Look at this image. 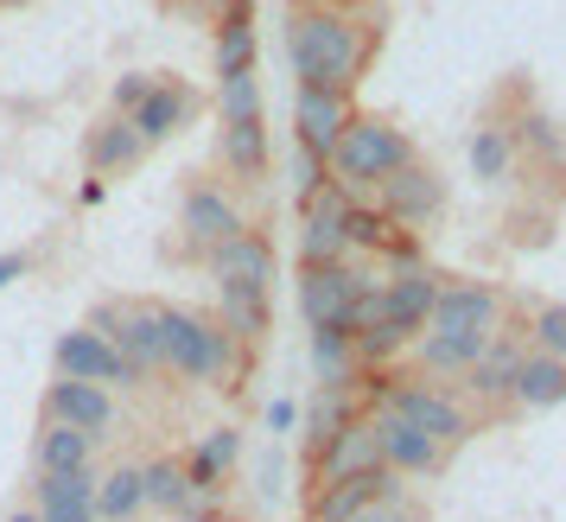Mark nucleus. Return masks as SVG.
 I'll list each match as a JSON object with an SVG mask.
<instances>
[{"label":"nucleus","instance_id":"obj_1","mask_svg":"<svg viewBox=\"0 0 566 522\" xmlns=\"http://www.w3.org/2000/svg\"><path fill=\"white\" fill-rule=\"evenodd\" d=\"M382 27H369L363 13H325V7H293L286 13V64L300 90H332L350 96L376 58Z\"/></svg>","mask_w":566,"mask_h":522},{"label":"nucleus","instance_id":"obj_2","mask_svg":"<svg viewBox=\"0 0 566 522\" xmlns=\"http://www.w3.org/2000/svg\"><path fill=\"white\" fill-rule=\"evenodd\" d=\"M159 332H166V369L185 376V383L235 389V376L249 369V351H242L217 319L191 313V306H166V300H159Z\"/></svg>","mask_w":566,"mask_h":522},{"label":"nucleus","instance_id":"obj_3","mask_svg":"<svg viewBox=\"0 0 566 522\" xmlns=\"http://www.w3.org/2000/svg\"><path fill=\"white\" fill-rule=\"evenodd\" d=\"M413 140L408 128H395V122H382V115H350V128H344V140L332 147V159H325V173H332V185L344 191V198H376V185L395 179L401 166H413Z\"/></svg>","mask_w":566,"mask_h":522},{"label":"nucleus","instance_id":"obj_4","mask_svg":"<svg viewBox=\"0 0 566 522\" xmlns=\"http://www.w3.org/2000/svg\"><path fill=\"white\" fill-rule=\"evenodd\" d=\"M382 288L376 261H332V268H300V319L306 332H350L357 293Z\"/></svg>","mask_w":566,"mask_h":522},{"label":"nucleus","instance_id":"obj_5","mask_svg":"<svg viewBox=\"0 0 566 522\" xmlns=\"http://www.w3.org/2000/svg\"><path fill=\"white\" fill-rule=\"evenodd\" d=\"M510 319V300L503 288L490 281H439V300H433V319L420 338H471V344H490Z\"/></svg>","mask_w":566,"mask_h":522},{"label":"nucleus","instance_id":"obj_6","mask_svg":"<svg viewBox=\"0 0 566 522\" xmlns=\"http://www.w3.org/2000/svg\"><path fill=\"white\" fill-rule=\"evenodd\" d=\"M52 369L64 376V383H96V389H147V376L140 369L122 364V351L108 338H96V332H64V338L52 344Z\"/></svg>","mask_w":566,"mask_h":522},{"label":"nucleus","instance_id":"obj_7","mask_svg":"<svg viewBox=\"0 0 566 522\" xmlns=\"http://www.w3.org/2000/svg\"><path fill=\"white\" fill-rule=\"evenodd\" d=\"M249 230V217L235 210V198L223 191V185H185L179 198V236L191 255H210V249H223V242H235V236Z\"/></svg>","mask_w":566,"mask_h":522},{"label":"nucleus","instance_id":"obj_8","mask_svg":"<svg viewBox=\"0 0 566 522\" xmlns=\"http://www.w3.org/2000/svg\"><path fill=\"white\" fill-rule=\"evenodd\" d=\"M376 210H382L395 230H427V223H439V210H446V179H439L427 159H413V166H401L395 179L376 185Z\"/></svg>","mask_w":566,"mask_h":522},{"label":"nucleus","instance_id":"obj_9","mask_svg":"<svg viewBox=\"0 0 566 522\" xmlns=\"http://www.w3.org/2000/svg\"><path fill=\"white\" fill-rule=\"evenodd\" d=\"M528 357V338L522 332H496V344H490L478 364L459 376V395H464V408L471 415H496V408H510V389H515V364Z\"/></svg>","mask_w":566,"mask_h":522},{"label":"nucleus","instance_id":"obj_10","mask_svg":"<svg viewBox=\"0 0 566 522\" xmlns=\"http://www.w3.org/2000/svg\"><path fill=\"white\" fill-rule=\"evenodd\" d=\"M39 420L45 427H77V434H90V440L103 446L108 434H115V389H96V383H45V395H39Z\"/></svg>","mask_w":566,"mask_h":522},{"label":"nucleus","instance_id":"obj_11","mask_svg":"<svg viewBox=\"0 0 566 522\" xmlns=\"http://www.w3.org/2000/svg\"><path fill=\"white\" fill-rule=\"evenodd\" d=\"M210 268V281L217 288H230V293H274V242L261 230H242L235 242H223V249H210L205 255Z\"/></svg>","mask_w":566,"mask_h":522},{"label":"nucleus","instance_id":"obj_12","mask_svg":"<svg viewBox=\"0 0 566 522\" xmlns=\"http://www.w3.org/2000/svg\"><path fill=\"white\" fill-rule=\"evenodd\" d=\"M433 300H439V274L427 261H413V268H382V325L420 338L427 319H433Z\"/></svg>","mask_w":566,"mask_h":522},{"label":"nucleus","instance_id":"obj_13","mask_svg":"<svg viewBox=\"0 0 566 522\" xmlns=\"http://www.w3.org/2000/svg\"><path fill=\"white\" fill-rule=\"evenodd\" d=\"M344 210L350 198L325 185L312 205H300V268H332V261H350V242H344Z\"/></svg>","mask_w":566,"mask_h":522},{"label":"nucleus","instance_id":"obj_14","mask_svg":"<svg viewBox=\"0 0 566 522\" xmlns=\"http://www.w3.org/2000/svg\"><path fill=\"white\" fill-rule=\"evenodd\" d=\"M198 122V90L179 77H159L147 96H140V108L128 115V128L140 134V147H159V140H172V134H185Z\"/></svg>","mask_w":566,"mask_h":522},{"label":"nucleus","instance_id":"obj_15","mask_svg":"<svg viewBox=\"0 0 566 522\" xmlns=\"http://www.w3.org/2000/svg\"><path fill=\"white\" fill-rule=\"evenodd\" d=\"M369 471H382V446H376V420L357 415L318 459H312V491H318V484H350V478H369Z\"/></svg>","mask_w":566,"mask_h":522},{"label":"nucleus","instance_id":"obj_16","mask_svg":"<svg viewBox=\"0 0 566 522\" xmlns=\"http://www.w3.org/2000/svg\"><path fill=\"white\" fill-rule=\"evenodd\" d=\"M350 96H332V90H293V147L332 159V147L350 128Z\"/></svg>","mask_w":566,"mask_h":522},{"label":"nucleus","instance_id":"obj_17","mask_svg":"<svg viewBox=\"0 0 566 522\" xmlns=\"http://www.w3.org/2000/svg\"><path fill=\"white\" fill-rule=\"evenodd\" d=\"M369 420H376V446H382V471H395V478H433V471H446V446L427 440V434H413L408 420L382 415V408H369Z\"/></svg>","mask_w":566,"mask_h":522},{"label":"nucleus","instance_id":"obj_18","mask_svg":"<svg viewBox=\"0 0 566 522\" xmlns=\"http://www.w3.org/2000/svg\"><path fill=\"white\" fill-rule=\"evenodd\" d=\"M147 159L140 147V134L128 128V115H96L90 128H83V166H90V179H115V173H134Z\"/></svg>","mask_w":566,"mask_h":522},{"label":"nucleus","instance_id":"obj_19","mask_svg":"<svg viewBox=\"0 0 566 522\" xmlns=\"http://www.w3.org/2000/svg\"><path fill=\"white\" fill-rule=\"evenodd\" d=\"M376 497H408V478L395 471H369V478H350V484H318L306 503L312 522H357Z\"/></svg>","mask_w":566,"mask_h":522},{"label":"nucleus","instance_id":"obj_20","mask_svg":"<svg viewBox=\"0 0 566 522\" xmlns=\"http://www.w3.org/2000/svg\"><path fill=\"white\" fill-rule=\"evenodd\" d=\"M115 351H122V364L140 369L147 383H154V369H166V332H159V300H128L122 306V325H115Z\"/></svg>","mask_w":566,"mask_h":522},{"label":"nucleus","instance_id":"obj_21","mask_svg":"<svg viewBox=\"0 0 566 522\" xmlns=\"http://www.w3.org/2000/svg\"><path fill=\"white\" fill-rule=\"evenodd\" d=\"M32 516L39 522H96V471H71V478H45L39 471Z\"/></svg>","mask_w":566,"mask_h":522},{"label":"nucleus","instance_id":"obj_22","mask_svg":"<svg viewBox=\"0 0 566 522\" xmlns=\"http://www.w3.org/2000/svg\"><path fill=\"white\" fill-rule=\"evenodd\" d=\"M510 401H515V408H528V415L560 408V401H566V364H560V357H541V351H528V357L515 364Z\"/></svg>","mask_w":566,"mask_h":522},{"label":"nucleus","instance_id":"obj_23","mask_svg":"<svg viewBox=\"0 0 566 522\" xmlns=\"http://www.w3.org/2000/svg\"><path fill=\"white\" fill-rule=\"evenodd\" d=\"M510 140H515V159H528V166H547V173H566V134L554 115H541V108H522L510 122Z\"/></svg>","mask_w":566,"mask_h":522},{"label":"nucleus","instance_id":"obj_24","mask_svg":"<svg viewBox=\"0 0 566 522\" xmlns=\"http://www.w3.org/2000/svg\"><path fill=\"white\" fill-rule=\"evenodd\" d=\"M32 459L45 478H71V471H96V440L77 434V427H39L32 440Z\"/></svg>","mask_w":566,"mask_h":522},{"label":"nucleus","instance_id":"obj_25","mask_svg":"<svg viewBox=\"0 0 566 522\" xmlns=\"http://www.w3.org/2000/svg\"><path fill=\"white\" fill-rule=\"evenodd\" d=\"M306 364L318 376V389H357V344L350 332H306Z\"/></svg>","mask_w":566,"mask_h":522},{"label":"nucleus","instance_id":"obj_26","mask_svg":"<svg viewBox=\"0 0 566 522\" xmlns=\"http://www.w3.org/2000/svg\"><path fill=\"white\" fill-rule=\"evenodd\" d=\"M363 415V401H357V389H318L306 401V459H318L325 446L350 427V420Z\"/></svg>","mask_w":566,"mask_h":522},{"label":"nucleus","instance_id":"obj_27","mask_svg":"<svg viewBox=\"0 0 566 522\" xmlns=\"http://www.w3.org/2000/svg\"><path fill=\"white\" fill-rule=\"evenodd\" d=\"M217 325L230 332L242 351H255L268 332H274V313H268V293H230V288H217Z\"/></svg>","mask_w":566,"mask_h":522},{"label":"nucleus","instance_id":"obj_28","mask_svg":"<svg viewBox=\"0 0 566 522\" xmlns=\"http://www.w3.org/2000/svg\"><path fill=\"white\" fill-rule=\"evenodd\" d=\"M255 52H261L255 7L223 13V20H217V83H223V77H249V71H255Z\"/></svg>","mask_w":566,"mask_h":522},{"label":"nucleus","instance_id":"obj_29","mask_svg":"<svg viewBox=\"0 0 566 522\" xmlns=\"http://www.w3.org/2000/svg\"><path fill=\"white\" fill-rule=\"evenodd\" d=\"M235 459H242V434H235V427H210L205 440L185 452V478H191V484H210V491H223V478L235 471Z\"/></svg>","mask_w":566,"mask_h":522},{"label":"nucleus","instance_id":"obj_30","mask_svg":"<svg viewBox=\"0 0 566 522\" xmlns=\"http://www.w3.org/2000/svg\"><path fill=\"white\" fill-rule=\"evenodd\" d=\"M464 159H471V173H478L484 185H503L515 173L510 128H503V122H478V128H471V147H464Z\"/></svg>","mask_w":566,"mask_h":522},{"label":"nucleus","instance_id":"obj_31","mask_svg":"<svg viewBox=\"0 0 566 522\" xmlns=\"http://www.w3.org/2000/svg\"><path fill=\"white\" fill-rule=\"evenodd\" d=\"M140 510V466H108L96 478V522H134Z\"/></svg>","mask_w":566,"mask_h":522},{"label":"nucleus","instance_id":"obj_32","mask_svg":"<svg viewBox=\"0 0 566 522\" xmlns=\"http://www.w3.org/2000/svg\"><path fill=\"white\" fill-rule=\"evenodd\" d=\"M185 459H172V452H159V459H147L140 466V503L154 510V516H172L179 510V497H185Z\"/></svg>","mask_w":566,"mask_h":522},{"label":"nucleus","instance_id":"obj_33","mask_svg":"<svg viewBox=\"0 0 566 522\" xmlns=\"http://www.w3.org/2000/svg\"><path fill=\"white\" fill-rule=\"evenodd\" d=\"M223 166H230L235 179H261V173H268V128H261V122L223 128Z\"/></svg>","mask_w":566,"mask_h":522},{"label":"nucleus","instance_id":"obj_34","mask_svg":"<svg viewBox=\"0 0 566 522\" xmlns=\"http://www.w3.org/2000/svg\"><path fill=\"white\" fill-rule=\"evenodd\" d=\"M217 115H223V128H235V122H261V77L249 71V77H223L217 83Z\"/></svg>","mask_w":566,"mask_h":522},{"label":"nucleus","instance_id":"obj_35","mask_svg":"<svg viewBox=\"0 0 566 522\" xmlns=\"http://www.w3.org/2000/svg\"><path fill=\"white\" fill-rule=\"evenodd\" d=\"M528 351L560 357V364H566V300H547V306L528 313Z\"/></svg>","mask_w":566,"mask_h":522},{"label":"nucleus","instance_id":"obj_36","mask_svg":"<svg viewBox=\"0 0 566 522\" xmlns=\"http://www.w3.org/2000/svg\"><path fill=\"white\" fill-rule=\"evenodd\" d=\"M172 522H223V491H210V484H185Z\"/></svg>","mask_w":566,"mask_h":522},{"label":"nucleus","instance_id":"obj_37","mask_svg":"<svg viewBox=\"0 0 566 522\" xmlns=\"http://www.w3.org/2000/svg\"><path fill=\"white\" fill-rule=\"evenodd\" d=\"M325 185H332V173H325V159H318V154H306V147H293V198H300V205H312V198H318Z\"/></svg>","mask_w":566,"mask_h":522},{"label":"nucleus","instance_id":"obj_38","mask_svg":"<svg viewBox=\"0 0 566 522\" xmlns=\"http://www.w3.org/2000/svg\"><path fill=\"white\" fill-rule=\"evenodd\" d=\"M554 236V210H515L510 217V242L515 249H541Z\"/></svg>","mask_w":566,"mask_h":522},{"label":"nucleus","instance_id":"obj_39","mask_svg":"<svg viewBox=\"0 0 566 522\" xmlns=\"http://www.w3.org/2000/svg\"><path fill=\"white\" fill-rule=\"evenodd\" d=\"M154 71H122V77H115V90H108V96H115V108H108V115H134V108H140V96H147V90H154Z\"/></svg>","mask_w":566,"mask_h":522},{"label":"nucleus","instance_id":"obj_40","mask_svg":"<svg viewBox=\"0 0 566 522\" xmlns=\"http://www.w3.org/2000/svg\"><path fill=\"white\" fill-rule=\"evenodd\" d=\"M357 522H427V516H420V503H413V497H376Z\"/></svg>","mask_w":566,"mask_h":522},{"label":"nucleus","instance_id":"obj_41","mask_svg":"<svg viewBox=\"0 0 566 522\" xmlns=\"http://www.w3.org/2000/svg\"><path fill=\"white\" fill-rule=\"evenodd\" d=\"M27 274H32V249H0V288H13Z\"/></svg>","mask_w":566,"mask_h":522},{"label":"nucleus","instance_id":"obj_42","mask_svg":"<svg viewBox=\"0 0 566 522\" xmlns=\"http://www.w3.org/2000/svg\"><path fill=\"white\" fill-rule=\"evenodd\" d=\"M293 427H300V401L274 395V401H268V434H293Z\"/></svg>","mask_w":566,"mask_h":522},{"label":"nucleus","instance_id":"obj_43","mask_svg":"<svg viewBox=\"0 0 566 522\" xmlns=\"http://www.w3.org/2000/svg\"><path fill=\"white\" fill-rule=\"evenodd\" d=\"M261 497H281V459L274 452L261 459Z\"/></svg>","mask_w":566,"mask_h":522},{"label":"nucleus","instance_id":"obj_44","mask_svg":"<svg viewBox=\"0 0 566 522\" xmlns=\"http://www.w3.org/2000/svg\"><path fill=\"white\" fill-rule=\"evenodd\" d=\"M103 198H108V185H103V179H83V185H77V205H83V210H96Z\"/></svg>","mask_w":566,"mask_h":522},{"label":"nucleus","instance_id":"obj_45","mask_svg":"<svg viewBox=\"0 0 566 522\" xmlns=\"http://www.w3.org/2000/svg\"><path fill=\"white\" fill-rule=\"evenodd\" d=\"M300 7H325V13H363L369 0H300Z\"/></svg>","mask_w":566,"mask_h":522},{"label":"nucleus","instance_id":"obj_46","mask_svg":"<svg viewBox=\"0 0 566 522\" xmlns=\"http://www.w3.org/2000/svg\"><path fill=\"white\" fill-rule=\"evenodd\" d=\"M210 13H217V20H223V13H235V7H255V0H205Z\"/></svg>","mask_w":566,"mask_h":522},{"label":"nucleus","instance_id":"obj_47","mask_svg":"<svg viewBox=\"0 0 566 522\" xmlns=\"http://www.w3.org/2000/svg\"><path fill=\"white\" fill-rule=\"evenodd\" d=\"M7 522H39V516H32V510H13V516H7Z\"/></svg>","mask_w":566,"mask_h":522},{"label":"nucleus","instance_id":"obj_48","mask_svg":"<svg viewBox=\"0 0 566 522\" xmlns=\"http://www.w3.org/2000/svg\"><path fill=\"white\" fill-rule=\"evenodd\" d=\"M13 7H32V0H0V13H13Z\"/></svg>","mask_w":566,"mask_h":522}]
</instances>
